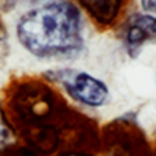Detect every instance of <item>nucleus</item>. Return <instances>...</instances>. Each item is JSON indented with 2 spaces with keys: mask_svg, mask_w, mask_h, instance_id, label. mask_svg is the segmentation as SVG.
<instances>
[{
  "mask_svg": "<svg viewBox=\"0 0 156 156\" xmlns=\"http://www.w3.org/2000/svg\"><path fill=\"white\" fill-rule=\"evenodd\" d=\"M76 3L98 25L108 27L119 17L125 0H76Z\"/></svg>",
  "mask_w": 156,
  "mask_h": 156,
  "instance_id": "5",
  "label": "nucleus"
},
{
  "mask_svg": "<svg viewBox=\"0 0 156 156\" xmlns=\"http://www.w3.org/2000/svg\"><path fill=\"white\" fill-rule=\"evenodd\" d=\"M3 156H37L33 150H27V148H16V150H9L5 151Z\"/></svg>",
  "mask_w": 156,
  "mask_h": 156,
  "instance_id": "7",
  "label": "nucleus"
},
{
  "mask_svg": "<svg viewBox=\"0 0 156 156\" xmlns=\"http://www.w3.org/2000/svg\"><path fill=\"white\" fill-rule=\"evenodd\" d=\"M106 139L112 156H148L150 153L144 133L125 117L108 126Z\"/></svg>",
  "mask_w": 156,
  "mask_h": 156,
  "instance_id": "3",
  "label": "nucleus"
},
{
  "mask_svg": "<svg viewBox=\"0 0 156 156\" xmlns=\"http://www.w3.org/2000/svg\"><path fill=\"white\" fill-rule=\"evenodd\" d=\"M142 8L148 12H154L156 14V0H140Z\"/></svg>",
  "mask_w": 156,
  "mask_h": 156,
  "instance_id": "8",
  "label": "nucleus"
},
{
  "mask_svg": "<svg viewBox=\"0 0 156 156\" xmlns=\"http://www.w3.org/2000/svg\"><path fill=\"white\" fill-rule=\"evenodd\" d=\"M45 75L48 80L61 84L72 100L89 108L103 106L109 98L108 86L87 72L76 69H56Z\"/></svg>",
  "mask_w": 156,
  "mask_h": 156,
  "instance_id": "2",
  "label": "nucleus"
},
{
  "mask_svg": "<svg viewBox=\"0 0 156 156\" xmlns=\"http://www.w3.org/2000/svg\"><path fill=\"white\" fill-rule=\"evenodd\" d=\"M123 42L128 55L136 58L147 42H156V17L151 14L134 16L126 27Z\"/></svg>",
  "mask_w": 156,
  "mask_h": 156,
  "instance_id": "4",
  "label": "nucleus"
},
{
  "mask_svg": "<svg viewBox=\"0 0 156 156\" xmlns=\"http://www.w3.org/2000/svg\"><path fill=\"white\" fill-rule=\"evenodd\" d=\"M12 142H14V131L9 126L5 112L2 109V105H0V153L5 151Z\"/></svg>",
  "mask_w": 156,
  "mask_h": 156,
  "instance_id": "6",
  "label": "nucleus"
},
{
  "mask_svg": "<svg viewBox=\"0 0 156 156\" xmlns=\"http://www.w3.org/2000/svg\"><path fill=\"white\" fill-rule=\"evenodd\" d=\"M67 156H89V154H67Z\"/></svg>",
  "mask_w": 156,
  "mask_h": 156,
  "instance_id": "9",
  "label": "nucleus"
},
{
  "mask_svg": "<svg viewBox=\"0 0 156 156\" xmlns=\"http://www.w3.org/2000/svg\"><path fill=\"white\" fill-rule=\"evenodd\" d=\"M16 34L20 45L36 58H75L84 47V20L70 0H48L22 14Z\"/></svg>",
  "mask_w": 156,
  "mask_h": 156,
  "instance_id": "1",
  "label": "nucleus"
}]
</instances>
